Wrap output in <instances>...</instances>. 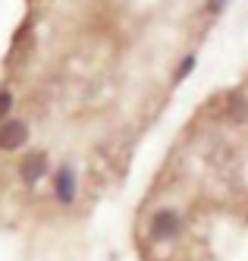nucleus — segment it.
<instances>
[{
	"label": "nucleus",
	"mask_w": 248,
	"mask_h": 261,
	"mask_svg": "<svg viewBox=\"0 0 248 261\" xmlns=\"http://www.w3.org/2000/svg\"><path fill=\"white\" fill-rule=\"evenodd\" d=\"M223 7V0H207V13H220Z\"/></svg>",
	"instance_id": "nucleus-8"
},
{
	"label": "nucleus",
	"mask_w": 248,
	"mask_h": 261,
	"mask_svg": "<svg viewBox=\"0 0 248 261\" xmlns=\"http://www.w3.org/2000/svg\"><path fill=\"white\" fill-rule=\"evenodd\" d=\"M47 167H50V161H47L44 151H32V154H25L22 161H19V179H22L25 186H38L47 176Z\"/></svg>",
	"instance_id": "nucleus-4"
},
{
	"label": "nucleus",
	"mask_w": 248,
	"mask_h": 261,
	"mask_svg": "<svg viewBox=\"0 0 248 261\" xmlns=\"http://www.w3.org/2000/svg\"><path fill=\"white\" fill-rule=\"evenodd\" d=\"M226 117L236 120V123H245L248 120V98L233 91V95H226Z\"/></svg>",
	"instance_id": "nucleus-5"
},
{
	"label": "nucleus",
	"mask_w": 248,
	"mask_h": 261,
	"mask_svg": "<svg viewBox=\"0 0 248 261\" xmlns=\"http://www.w3.org/2000/svg\"><path fill=\"white\" fill-rule=\"evenodd\" d=\"M75 192H79V182H75L72 164H60V167H57V173H53V198L69 208V204L75 201Z\"/></svg>",
	"instance_id": "nucleus-2"
},
{
	"label": "nucleus",
	"mask_w": 248,
	"mask_h": 261,
	"mask_svg": "<svg viewBox=\"0 0 248 261\" xmlns=\"http://www.w3.org/2000/svg\"><path fill=\"white\" fill-rule=\"evenodd\" d=\"M148 233L154 242H167V239H173L179 233V214L173 208H160L151 214V223H148Z\"/></svg>",
	"instance_id": "nucleus-1"
},
{
	"label": "nucleus",
	"mask_w": 248,
	"mask_h": 261,
	"mask_svg": "<svg viewBox=\"0 0 248 261\" xmlns=\"http://www.w3.org/2000/svg\"><path fill=\"white\" fill-rule=\"evenodd\" d=\"M29 142V123L19 120V117H10L0 123V151H16Z\"/></svg>",
	"instance_id": "nucleus-3"
},
{
	"label": "nucleus",
	"mask_w": 248,
	"mask_h": 261,
	"mask_svg": "<svg viewBox=\"0 0 248 261\" xmlns=\"http://www.w3.org/2000/svg\"><path fill=\"white\" fill-rule=\"evenodd\" d=\"M10 110H13V91L4 85L0 88V120H10Z\"/></svg>",
	"instance_id": "nucleus-6"
},
{
	"label": "nucleus",
	"mask_w": 248,
	"mask_h": 261,
	"mask_svg": "<svg viewBox=\"0 0 248 261\" xmlns=\"http://www.w3.org/2000/svg\"><path fill=\"white\" fill-rule=\"evenodd\" d=\"M192 69H195V54H188V57H182V66H179V72H176V82H182Z\"/></svg>",
	"instance_id": "nucleus-7"
}]
</instances>
